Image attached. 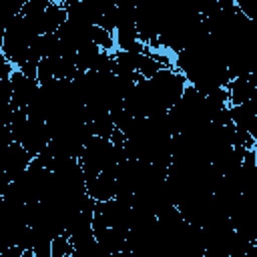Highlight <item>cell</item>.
I'll list each match as a JSON object with an SVG mask.
<instances>
[{"mask_svg": "<svg viewBox=\"0 0 257 257\" xmlns=\"http://www.w3.org/2000/svg\"><path fill=\"white\" fill-rule=\"evenodd\" d=\"M22 20L34 34L56 32L58 26L66 20V8L54 0H28L20 10Z\"/></svg>", "mask_w": 257, "mask_h": 257, "instance_id": "cell-1", "label": "cell"}, {"mask_svg": "<svg viewBox=\"0 0 257 257\" xmlns=\"http://www.w3.org/2000/svg\"><path fill=\"white\" fill-rule=\"evenodd\" d=\"M10 88H12V96H10V104L14 108H26L30 104V100L36 96L38 92V80L24 74L20 68H14L10 72Z\"/></svg>", "mask_w": 257, "mask_h": 257, "instance_id": "cell-2", "label": "cell"}, {"mask_svg": "<svg viewBox=\"0 0 257 257\" xmlns=\"http://www.w3.org/2000/svg\"><path fill=\"white\" fill-rule=\"evenodd\" d=\"M30 161H32V155L16 141L0 149V169L10 177V181L16 179L30 165Z\"/></svg>", "mask_w": 257, "mask_h": 257, "instance_id": "cell-3", "label": "cell"}, {"mask_svg": "<svg viewBox=\"0 0 257 257\" xmlns=\"http://www.w3.org/2000/svg\"><path fill=\"white\" fill-rule=\"evenodd\" d=\"M54 2H60V4H62V0H54Z\"/></svg>", "mask_w": 257, "mask_h": 257, "instance_id": "cell-4", "label": "cell"}]
</instances>
